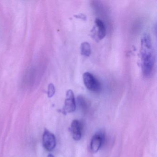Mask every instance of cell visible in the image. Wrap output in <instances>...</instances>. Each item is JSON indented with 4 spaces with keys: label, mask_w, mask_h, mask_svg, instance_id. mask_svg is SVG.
I'll list each match as a JSON object with an SVG mask.
<instances>
[{
    "label": "cell",
    "mask_w": 157,
    "mask_h": 157,
    "mask_svg": "<svg viewBox=\"0 0 157 157\" xmlns=\"http://www.w3.org/2000/svg\"><path fill=\"white\" fill-rule=\"evenodd\" d=\"M83 81L85 87L89 90L99 92L101 90V83L91 73L85 72L83 75Z\"/></svg>",
    "instance_id": "obj_2"
},
{
    "label": "cell",
    "mask_w": 157,
    "mask_h": 157,
    "mask_svg": "<svg viewBox=\"0 0 157 157\" xmlns=\"http://www.w3.org/2000/svg\"><path fill=\"white\" fill-rule=\"evenodd\" d=\"M140 57L143 75L145 77H149L153 70L155 58L151 39L147 34L141 38Z\"/></svg>",
    "instance_id": "obj_1"
},
{
    "label": "cell",
    "mask_w": 157,
    "mask_h": 157,
    "mask_svg": "<svg viewBox=\"0 0 157 157\" xmlns=\"http://www.w3.org/2000/svg\"><path fill=\"white\" fill-rule=\"evenodd\" d=\"M95 25H96V31L97 35V38L99 40H101L104 38L106 35V30L105 26L102 21L100 19H96L95 21Z\"/></svg>",
    "instance_id": "obj_7"
},
{
    "label": "cell",
    "mask_w": 157,
    "mask_h": 157,
    "mask_svg": "<svg viewBox=\"0 0 157 157\" xmlns=\"http://www.w3.org/2000/svg\"><path fill=\"white\" fill-rule=\"evenodd\" d=\"M81 53L82 56L89 57L91 54V48L90 44L88 42H83L81 45Z\"/></svg>",
    "instance_id": "obj_8"
},
{
    "label": "cell",
    "mask_w": 157,
    "mask_h": 157,
    "mask_svg": "<svg viewBox=\"0 0 157 157\" xmlns=\"http://www.w3.org/2000/svg\"><path fill=\"white\" fill-rule=\"evenodd\" d=\"M43 145L47 150L51 151L56 146V139L55 135L48 130H45L43 135Z\"/></svg>",
    "instance_id": "obj_4"
},
{
    "label": "cell",
    "mask_w": 157,
    "mask_h": 157,
    "mask_svg": "<svg viewBox=\"0 0 157 157\" xmlns=\"http://www.w3.org/2000/svg\"><path fill=\"white\" fill-rule=\"evenodd\" d=\"M76 109V101L74 93L71 90H67L66 94L65 105L63 109L64 113H73Z\"/></svg>",
    "instance_id": "obj_3"
},
{
    "label": "cell",
    "mask_w": 157,
    "mask_h": 157,
    "mask_svg": "<svg viewBox=\"0 0 157 157\" xmlns=\"http://www.w3.org/2000/svg\"><path fill=\"white\" fill-rule=\"evenodd\" d=\"M71 130L73 138L75 140H80L82 137V125L78 120H74L72 121Z\"/></svg>",
    "instance_id": "obj_6"
},
{
    "label": "cell",
    "mask_w": 157,
    "mask_h": 157,
    "mask_svg": "<svg viewBox=\"0 0 157 157\" xmlns=\"http://www.w3.org/2000/svg\"><path fill=\"white\" fill-rule=\"evenodd\" d=\"M56 92L55 86L53 83H50L48 86V97L49 98L53 97Z\"/></svg>",
    "instance_id": "obj_9"
},
{
    "label": "cell",
    "mask_w": 157,
    "mask_h": 157,
    "mask_svg": "<svg viewBox=\"0 0 157 157\" xmlns=\"http://www.w3.org/2000/svg\"><path fill=\"white\" fill-rule=\"evenodd\" d=\"M48 157H55V156L52 154H49L48 156Z\"/></svg>",
    "instance_id": "obj_10"
},
{
    "label": "cell",
    "mask_w": 157,
    "mask_h": 157,
    "mask_svg": "<svg viewBox=\"0 0 157 157\" xmlns=\"http://www.w3.org/2000/svg\"><path fill=\"white\" fill-rule=\"evenodd\" d=\"M104 136L102 134H95L91 140L90 149L93 153H96L101 147L103 141Z\"/></svg>",
    "instance_id": "obj_5"
}]
</instances>
